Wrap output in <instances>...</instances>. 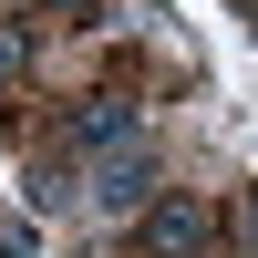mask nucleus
Instances as JSON below:
<instances>
[{
	"label": "nucleus",
	"instance_id": "obj_4",
	"mask_svg": "<svg viewBox=\"0 0 258 258\" xmlns=\"http://www.w3.org/2000/svg\"><path fill=\"white\" fill-rule=\"evenodd\" d=\"M62 11H93V0H62Z\"/></svg>",
	"mask_w": 258,
	"mask_h": 258
},
{
	"label": "nucleus",
	"instance_id": "obj_3",
	"mask_svg": "<svg viewBox=\"0 0 258 258\" xmlns=\"http://www.w3.org/2000/svg\"><path fill=\"white\" fill-rule=\"evenodd\" d=\"M248 258H258V197H248Z\"/></svg>",
	"mask_w": 258,
	"mask_h": 258
},
{
	"label": "nucleus",
	"instance_id": "obj_2",
	"mask_svg": "<svg viewBox=\"0 0 258 258\" xmlns=\"http://www.w3.org/2000/svg\"><path fill=\"white\" fill-rule=\"evenodd\" d=\"M197 248H207V207L197 197H165L145 217V258H197Z\"/></svg>",
	"mask_w": 258,
	"mask_h": 258
},
{
	"label": "nucleus",
	"instance_id": "obj_1",
	"mask_svg": "<svg viewBox=\"0 0 258 258\" xmlns=\"http://www.w3.org/2000/svg\"><path fill=\"white\" fill-rule=\"evenodd\" d=\"M145 176H155V155H145V135H135V145H114V155L83 165V197H93V207H135Z\"/></svg>",
	"mask_w": 258,
	"mask_h": 258
}]
</instances>
